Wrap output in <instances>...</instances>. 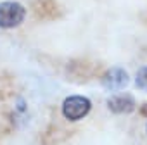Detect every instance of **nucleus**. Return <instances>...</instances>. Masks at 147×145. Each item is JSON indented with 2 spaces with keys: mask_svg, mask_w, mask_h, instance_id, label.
<instances>
[{
  "mask_svg": "<svg viewBox=\"0 0 147 145\" xmlns=\"http://www.w3.org/2000/svg\"><path fill=\"white\" fill-rule=\"evenodd\" d=\"M135 85L142 90H147V66L140 67L137 71V76H135Z\"/></svg>",
  "mask_w": 147,
  "mask_h": 145,
  "instance_id": "39448f33",
  "label": "nucleus"
},
{
  "mask_svg": "<svg viewBox=\"0 0 147 145\" xmlns=\"http://www.w3.org/2000/svg\"><path fill=\"white\" fill-rule=\"evenodd\" d=\"M130 83V76L123 67H111L106 71L102 78V85L107 90H123Z\"/></svg>",
  "mask_w": 147,
  "mask_h": 145,
  "instance_id": "7ed1b4c3",
  "label": "nucleus"
},
{
  "mask_svg": "<svg viewBox=\"0 0 147 145\" xmlns=\"http://www.w3.org/2000/svg\"><path fill=\"white\" fill-rule=\"evenodd\" d=\"M26 17V11L18 2L0 4V28H16Z\"/></svg>",
  "mask_w": 147,
  "mask_h": 145,
  "instance_id": "f03ea898",
  "label": "nucleus"
},
{
  "mask_svg": "<svg viewBox=\"0 0 147 145\" xmlns=\"http://www.w3.org/2000/svg\"><path fill=\"white\" fill-rule=\"evenodd\" d=\"M107 107L111 112L114 114H128L133 111L135 107V100L131 95H126V93H119V95H113L109 97L107 100Z\"/></svg>",
  "mask_w": 147,
  "mask_h": 145,
  "instance_id": "20e7f679",
  "label": "nucleus"
},
{
  "mask_svg": "<svg viewBox=\"0 0 147 145\" xmlns=\"http://www.w3.org/2000/svg\"><path fill=\"white\" fill-rule=\"evenodd\" d=\"M92 109V102L83 95H69L62 102V114L69 121H78L85 117Z\"/></svg>",
  "mask_w": 147,
  "mask_h": 145,
  "instance_id": "f257e3e1",
  "label": "nucleus"
}]
</instances>
